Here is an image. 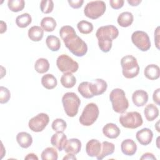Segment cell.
Listing matches in <instances>:
<instances>
[{
	"label": "cell",
	"mask_w": 160,
	"mask_h": 160,
	"mask_svg": "<svg viewBox=\"0 0 160 160\" xmlns=\"http://www.w3.org/2000/svg\"><path fill=\"white\" fill-rule=\"evenodd\" d=\"M121 149L124 154L131 156L136 152L137 145L132 139H127L121 142Z\"/></svg>",
	"instance_id": "18"
},
{
	"label": "cell",
	"mask_w": 160,
	"mask_h": 160,
	"mask_svg": "<svg viewBox=\"0 0 160 160\" xmlns=\"http://www.w3.org/2000/svg\"><path fill=\"white\" fill-rule=\"evenodd\" d=\"M62 102L64 111L69 117H74L78 114L81 101L76 94L72 92L65 93L62 98Z\"/></svg>",
	"instance_id": "4"
},
{
	"label": "cell",
	"mask_w": 160,
	"mask_h": 160,
	"mask_svg": "<svg viewBox=\"0 0 160 160\" xmlns=\"http://www.w3.org/2000/svg\"><path fill=\"white\" fill-rule=\"evenodd\" d=\"M119 121L122 126L128 129H136L141 126L143 123L141 114L137 111L128 112L122 114L120 116Z\"/></svg>",
	"instance_id": "7"
},
{
	"label": "cell",
	"mask_w": 160,
	"mask_h": 160,
	"mask_svg": "<svg viewBox=\"0 0 160 160\" xmlns=\"http://www.w3.org/2000/svg\"><path fill=\"white\" fill-rule=\"evenodd\" d=\"M78 91L83 98L86 99H90L94 96L91 91L89 82L84 81L80 83V84L78 86Z\"/></svg>",
	"instance_id": "32"
},
{
	"label": "cell",
	"mask_w": 160,
	"mask_h": 160,
	"mask_svg": "<svg viewBox=\"0 0 160 160\" xmlns=\"http://www.w3.org/2000/svg\"><path fill=\"white\" fill-rule=\"evenodd\" d=\"M69 6L72 7L74 9H78L81 8L84 2L83 0H78V1H71V0H68V1Z\"/></svg>",
	"instance_id": "40"
},
{
	"label": "cell",
	"mask_w": 160,
	"mask_h": 160,
	"mask_svg": "<svg viewBox=\"0 0 160 160\" xmlns=\"http://www.w3.org/2000/svg\"><path fill=\"white\" fill-rule=\"evenodd\" d=\"M101 150V142L95 139L89 140L86 145V151L89 157H97Z\"/></svg>",
	"instance_id": "14"
},
{
	"label": "cell",
	"mask_w": 160,
	"mask_h": 160,
	"mask_svg": "<svg viewBox=\"0 0 160 160\" xmlns=\"http://www.w3.org/2000/svg\"><path fill=\"white\" fill-rule=\"evenodd\" d=\"M81 149V142L76 138H71L68 139L64 147V150L67 153H72L76 154L79 152Z\"/></svg>",
	"instance_id": "17"
},
{
	"label": "cell",
	"mask_w": 160,
	"mask_h": 160,
	"mask_svg": "<svg viewBox=\"0 0 160 160\" xmlns=\"http://www.w3.org/2000/svg\"><path fill=\"white\" fill-rule=\"evenodd\" d=\"M56 65L59 71L64 73L76 72L79 68L78 63L67 54L59 56L56 60Z\"/></svg>",
	"instance_id": "9"
},
{
	"label": "cell",
	"mask_w": 160,
	"mask_h": 160,
	"mask_svg": "<svg viewBox=\"0 0 160 160\" xmlns=\"http://www.w3.org/2000/svg\"><path fill=\"white\" fill-rule=\"evenodd\" d=\"M136 138L141 145L146 146L151 142L153 138V133L150 129L143 128L136 132Z\"/></svg>",
	"instance_id": "13"
},
{
	"label": "cell",
	"mask_w": 160,
	"mask_h": 160,
	"mask_svg": "<svg viewBox=\"0 0 160 160\" xmlns=\"http://www.w3.org/2000/svg\"><path fill=\"white\" fill-rule=\"evenodd\" d=\"M99 114L98 106L93 102L88 103L79 117V122L85 126H90L97 120Z\"/></svg>",
	"instance_id": "6"
},
{
	"label": "cell",
	"mask_w": 160,
	"mask_h": 160,
	"mask_svg": "<svg viewBox=\"0 0 160 160\" xmlns=\"http://www.w3.org/2000/svg\"><path fill=\"white\" fill-rule=\"evenodd\" d=\"M32 22V18L28 13H23L16 19V25L21 28H24L28 26Z\"/></svg>",
	"instance_id": "31"
},
{
	"label": "cell",
	"mask_w": 160,
	"mask_h": 160,
	"mask_svg": "<svg viewBox=\"0 0 160 160\" xmlns=\"http://www.w3.org/2000/svg\"><path fill=\"white\" fill-rule=\"evenodd\" d=\"M65 159H76V156L74 155V154L72 153H68L67 155H66L63 158V160Z\"/></svg>",
	"instance_id": "47"
},
{
	"label": "cell",
	"mask_w": 160,
	"mask_h": 160,
	"mask_svg": "<svg viewBox=\"0 0 160 160\" xmlns=\"http://www.w3.org/2000/svg\"><path fill=\"white\" fill-rule=\"evenodd\" d=\"M28 37L30 40L35 42L40 41L44 36V30L38 26H32L28 30Z\"/></svg>",
	"instance_id": "24"
},
{
	"label": "cell",
	"mask_w": 160,
	"mask_h": 160,
	"mask_svg": "<svg viewBox=\"0 0 160 160\" xmlns=\"http://www.w3.org/2000/svg\"><path fill=\"white\" fill-rule=\"evenodd\" d=\"M11 98V92L9 90L4 87H0V103L5 104L9 101Z\"/></svg>",
	"instance_id": "38"
},
{
	"label": "cell",
	"mask_w": 160,
	"mask_h": 160,
	"mask_svg": "<svg viewBox=\"0 0 160 160\" xmlns=\"http://www.w3.org/2000/svg\"><path fill=\"white\" fill-rule=\"evenodd\" d=\"M49 121V116L46 113H39L32 118L28 122L29 129L33 132H41L44 129Z\"/></svg>",
	"instance_id": "11"
},
{
	"label": "cell",
	"mask_w": 160,
	"mask_h": 160,
	"mask_svg": "<svg viewBox=\"0 0 160 160\" xmlns=\"http://www.w3.org/2000/svg\"><path fill=\"white\" fill-rule=\"evenodd\" d=\"M154 42L156 48L159 49V26H158L154 31Z\"/></svg>",
	"instance_id": "41"
},
{
	"label": "cell",
	"mask_w": 160,
	"mask_h": 160,
	"mask_svg": "<svg viewBox=\"0 0 160 160\" xmlns=\"http://www.w3.org/2000/svg\"><path fill=\"white\" fill-rule=\"evenodd\" d=\"M89 87L94 96H99L103 94L107 89V82L102 79H96L89 82Z\"/></svg>",
	"instance_id": "12"
},
{
	"label": "cell",
	"mask_w": 160,
	"mask_h": 160,
	"mask_svg": "<svg viewBox=\"0 0 160 160\" xmlns=\"http://www.w3.org/2000/svg\"><path fill=\"white\" fill-rule=\"evenodd\" d=\"M61 83L66 88H71L76 84V79L72 73L65 72L61 78Z\"/></svg>",
	"instance_id": "27"
},
{
	"label": "cell",
	"mask_w": 160,
	"mask_h": 160,
	"mask_svg": "<svg viewBox=\"0 0 160 160\" xmlns=\"http://www.w3.org/2000/svg\"><path fill=\"white\" fill-rule=\"evenodd\" d=\"M59 35L66 47L74 55L78 57L84 56L88 51L86 43L76 33L71 26H64L59 30Z\"/></svg>",
	"instance_id": "1"
},
{
	"label": "cell",
	"mask_w": 160,
	"mask_h": 160,
	"mask_svg": "<svg viewBox=\"0 0 160 160\" xmlns=\"http://www.w3.org/2000/svg\"><path fill=\"white\" fill-rule=\"evenodd\" d=\"M159 91H160V89L158 88L156 90H155L154 91V93H153V95H152L153 101L156 104H157V105H160V103H159Z\"/></svg>",
	"instance_id": "42"
},
{
	"label": "cell",
	"mask_w": 160,
	"mask_h": 160,
	"mask_svg": "<svg viewBox=\"0 0 160 160\" xmlns=\"http://www.w3.org/2000/svg\"><path fill=\"white\" fill-rule=\"evenodd\" d=\"M54 3L51 0H42L40 2V9L43 13L48 14L52 11Z\"/></svg>",
	"instance_id": "37"
},
{
	"label": "cell",
	"mask_w": 160,
	"mask_h": 160,
	"mask_svg": "<svg viewBox=\"0 0 160 160\" xmlns=\"http://www.w3.org/2000/svg\"><path fill=\"white\" fill-rule=\"evenodd\" d=\"M7 26L6 23L4 22L3 21H1V26H0V33L2 34L6 31Z\"/></svg>",
	"instance_id": "45"
},
{
	"label": "cell",
	"mask_w": 160,
	"mask_h": 160,
	"mask_svg": "<svg viewBox=\"0 0 160 160\" xmlns=\"http://www.w3.org/2000/svg\"><path fill=\"white\" fill-rule=\"evenodd\" d=\"M109 99L113 110L117 113H124L129 107L128 100L122 89L116 88L112 90L109 94Z\"/></svg>",
	"instance_id": "3"
},
{
	"label": "cell",
	"mask_w": 160,
	"mask_h": 160,
	"mask_svg": "<svg viewBox=\"0 0 160 160\" xmlns=\"http://www.w3.org/2000/svg\"><path fill=\"white\" fill-rule=\"evenodd\" d=\"M131 40L132 43L142 51H147L151 48V41L149 36L144 31H134L131 36Z\"/></svg>",
	"instance_id": "10"
},
{
	"label": "cell",
	"mask_w": 160,
	"mask_h": 160,
	"mask_svg": "<svg viewBox=\"0 0 160 160\" xmlns=\"http://www.w3.org/2000/svg\"><path fill=\"white\" fill-rule=\"evenodd\" d=\"M140 159H153V160H156V158L152 153L146 152V153L142 154V156L140 158Z\"/></svg>",
	"instance_id": "43"
},
{
	"label": "cell",
	"mask_w": 160,
	"mask_h": 160,
	"mask_svg": "<svg viewBox=\"0 0 160 160\" xmlns=\"http://www.w3.org/2000/svg\"><path fill=\"white\" fill-rule=\"evenodd\" d=\"M35 70L40 74L46 72L49 69V63L47 59L39 58L34 64Z\"/></svg>",
	"instance_id": "30"
},
{
	"label": "cell",
	"mask_w": 160,
	"mask_h": 160,
	"mask_svg": "<svg viewBox=\"0 0 160 160\" xmlns=\"http://www.w3.org/2000/svg\"><path fill=\"white\" fill-rule=\"evenodd\" d=\"M115 149V146L113 143L108 141H103L101 144V150L99 154L96 157L98 160H101L104 158L112 154Z\"/></svg>",
	"instance_id": "22"
},
{
	"label": "cell",
	"mask_w": 160,
	"mask_h": 160,
	"mask_svg": "<svg viewBox=\"0 0 160 160\" xmlns=\"http://www.w3.org/2000/svg\"><path fill=\"white\" fill-rule=\"evenodd\" d=\"M106 4L102 1H95L89 2L84 9V15L92 19H96L105 12Z\"/></svg>",
	"instance_id": "8"
},
{
	"label": "cell",
	"mask_w": 160,
	"mask_h": 160,
	"mask_svg": "<svg viewBox=\"0 0 160 160\" xmlns=\"http://www.w3.org/2000/svg\"><path fill=\"white\" fill-rule=\"evenodd\" d=\"M144 114L148 121H152L159 116V109L153 104H149L144 109Z\"/></svg>",
	"instance_id": "25"
},
{
	"label": "cell",
	"mask_w": 160,
	"mask_h": 160,
	"mask_svg": "<svg viewBox=\"0 0 160 160\" xmlns=\"http://www.w3.org/2000/svg\"><path fill=\"white\" fill-rule=\"evenodd\" d=\"M41 26L44 31L52 32L56 27V21L52 17H45L41 21Z\"/></svg>",
	"instance_id": "28"
},
{
	"label": "cell",
	"mask_w": 160,
	"mask_h": 160,
	"mask_svg": "<svg viewBox=\"0 0 160 160\" xmlns=\"http://www.w3.org/2000/svg\"><path fill=\"white\" fill-rule=\"evenodd\" d=\"M122 72L126 78H133L139 74V66L137 59L132 55H126L121 60Z\"/></svg>",
	"instance_id": "5"
},
{
	"label": "cell",
	"mask_w": 160,
	"mask_h": 160,
	"mask_svg": "<svg viewBox=\"0 0 160 160\" xmlns=\"http://www.w3.org/2000/svg\"><path fill=\"white\" fill-rule=\"evenodd\" d=\"M41 84L47 89L54 88L58 84L56 78L51 74H46L41 78Z\"/></svg>",
	"instance_id": "26"
},
{
	"label": "cell",
	"mask_w": 160,
	"mask_h": 160,
	"mask_svg": "<svg viewBox=\"0 0 160 160\" xmlns=\"http://www.w3.org/2000/svg\"><path fill=\"white\" fill-rule=\"evenodd\" d=\"M102 132L105 136L110 139L117 138L121 132L119 128L114 123H108L102 128Z\"/></svg>",
	"instance_id": "19"
},
{
	"label": "cell",
	"mask_w": 160,
	"mask_h": 160,
	"mask_svg": "<svg viewBox=\"0 0 160 160\" xmlns=\"http://www.w3.org/2000/svg\"><path fill=\"white\" fill-rule=\"evenodd\" d=\"M128 2L132 6H137L141 2V0H128Z\"/></svg>",
	"instance_id": "46"
},
{
	"label": "cell",
	"mask_w": 160,
	"mask_h": 160,
	"mask_svg": "<svg viewBox=\"0 0 160 160\" xmlns=\"http://www.w3.org/2000/svg\"><path fill=\"white\" fill-rule=\"evenodd\" d=\"M132 100L134 104L137 107L143 106L148 101V94L142 89L136 90L132 95Z\"/></svg>",
	"instance_id": "16"
},
{
	"label": "cell",
	"mask_w": 160,
	"mask_h": 160,
	"mask_svg": "<svg viewBox=\"0 0 160 160\" xmlns=\"http://www.w3.org/2000/svg\"><path fill=\"white\" fill-rule=\"evenodd\" d=\"M41 157L42 160H57L58 154L54 148L48 147L43 150Z\"/></svg>",
	"instance_id": "33"
},
{
	"label": "cell",
	"mask_w": 160,
	"mask_h": 160,
	"mask_svg": "<svg viewBox=\"0 0 160 160\" xmlns=\"http://www.w3.org/2000/svg\"><path fill=\"white\" fill-rule=\"evenodd\" d=\"M134 20L133 15L131 12L126 11L121 13L118 17V24L123 28H126L130 26Z\"/></svg>",
	"instance_id": "23"
},
{
	"label": "cell",
	"mask_w": 160,
	"mask_h": 160,
	"mask_svg": "<svg viewBox=\"0 0 160 160\" xmlns=\"http://www.w3.org/2000/svg\"><path fill=\"white\" fill-rule=\"evenodd\" d=\"M25 6L24 0H9L8 1V6L12 12H19L22 11Z\"/></svg>",
	"instance_id": "34"
},
{
	"label": "cell",
	"mask_w": 160,
	"mask_h": 160,
	"mask_svg": "<svg viewBox=\"0 0 160 160\" xmlns=\"http://www.w3.org/2000/svg\"><path fill=\"white\" fill-rule=\"evenodd\" d=\"M24 159L26 160H38V156L34 154V153H30L28 154L25 158Z\"/></svg>",
	"instance_id": "44"
},
{
	"label": "cell",
	"mask_w": 160,
	"mask_h": 160,
	"mask_svg": "<svg viewBox=\"0 0 160 160\" xmlns=\"http://www.w3.org/2000/svg\"><path fill=\"white\" fill-rule=\"evenodd\" d=\"M46 43L48 48L52 51H58L61 48L60 39L53 35H49L46 38Z\"/></svg>",
	"instance_id": "29"
},
{
	"label": "cell",
	"mask_w": 160,
	"mask_h": 160,
	"mask_svg": "<svg viewBox=\"0 0 160 160\" xmlns=\"http://www.w3.org/2000/svg\"><path fill=\"white\" fill-rule=\"evenodd\" d=\"M16 141L21 148H28L32 143V138L26 132H20L16 136Z\"/></svg>",
	"instance_id": "21"
},
{
	"label": "cell",
	"mask_w": 160,
	"mask_h": 160,
	"mask_svg": "<svg viewBox=\"0 0 160 160\" xmlns=\"http://www.w3.org/2000/svg\"><path fill=\"white\" fill-rule=\"evenodd\" d=\"M52 129L58 132H63L65 129L67 128V124L64 120L60 118H57L53 121L52 122Z\"/></svg>",
	"instance_id": "36"
},
{
	"label": "cell",
	"mask_w": 160,
	"mask_h": 160,
	"mask_svg": "<svg viewBox=\"0 0 160 160\" xmlns=\"http://www.w3.org/2000/svg\"><path fill=\"white\" fill-rule=\"evenodd\" d=\"M144 76L150 80H156L159 78L160 69L158 66L156 64L148 65L144 71Z\"/></svg>",
	"instance_id": "20"
},
{
	"label": "cell",
	"mask_w": 160,
	"mask_h": 160,
	"mask_svg": "<svg viewBox=\"0 0 160 160\" xmlns=\"http://www.w3.org/2000/svg\"><path fill=\"white\" fill-rule=\"evenodd\" d=\"M77 28L79 32L84 34H89L93 30L92 24L85 20H82L79 21L77 24Z\"/></svg>",
	"instance_id": "35"
},
{
	"label": "cell",
	"mask_w": 160,
	"mask_h": 160,
	"mask_svg": "<svg viewBox=\"0 0 160 160\" xmlns=\"http://www.w3.org/2000/svg\"><path fill=\"white\" fill-rule=\"evenodd\" d=\"M124 1L123 0H110L109 4L112 8L118 9L121 8L124 5Z\"/></svg>",
	"instance_id": "39"
},
{
	"label": "cell",
	"mask_w": 160,
	"mask_h": 160,
	"mask_svg": "<svg viewBox=\"0 0 160 160\" xmlns=\"http://www.w3.org/2000/svg\"><path fill=\"white\" fill-rule=\"evenodd\" d=\"M68 141L66 134L61 132H58L54 134L51 138V144L56 147L59 151H61Z\"/></svg>",
	"instance_id": "15"
},
{
	"label": "cell",
	"mask_w": 160,
	"mask_h": 160,
	"mask_svg": "<svg viewBox=\"0 0 160 160\" xmlns=\"http://www.w3.org/2000/svg\"><path fill=\"white\" fill-rule=\"evenodd\" d=\"M119 35L118 28L113 25H107L99 28L96 32L100 49L104 52H109L112 48V40Z\"/></svg>",
	"instance_id": "2"
}]
</instances>
